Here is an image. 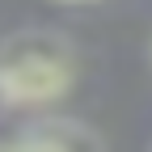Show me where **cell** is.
Instances as JSON below:
<instances>
[{
    "instance_id": "6da1fadb",
    "label": "cell",
    "mask_w": 152,
    "mask_h": 152,
    "mask_svg": "<svg viewBox=\"0 0 152 152\" xmlns=\"http://www.w3.org/2000/svg\"><path fill=\"white\" fill-rule=\"evenodd\" d=\"M72 85L68 42L47 30L13 34L0 47V102L4 106H47Z\"/></svg>"
},
{
    "instance_id": "7a4b0ae2",
    "label": "cell",
    "mask_w": 152,
    "mask_h": 152,
    "mask_svg": "<svg viewBox=\"0 0 152 152\" xmlns=\"http://www.w3.org/2000/svg\"><path fill=\"white\" fill-rule=\"evenodd\" d=\"M26 148H42V152H76V148H102V135L76 118H38L21 131Z\"/></svg>"
},
{
    "instance_id": "3957f363",
    "label": "cell",
    "mask_w": 152,
    "mask_h": 152,
    "mask_svg": "<svg viewBox=\"0 0 152 152\" xmlns=\"http://www.w3.org/2000/svg\"><path fill=\"white\" fill-rule=\"evenodd\" d=\"M59 4H85V0H59Z\"/></svg>"
}]
</instances>
